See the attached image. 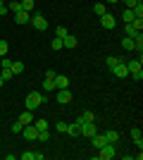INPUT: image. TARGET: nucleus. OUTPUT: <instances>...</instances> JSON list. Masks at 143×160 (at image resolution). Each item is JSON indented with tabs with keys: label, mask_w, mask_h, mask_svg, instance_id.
Returning a JSON list of instances; mask_svg holds the SVG:
<instances>
[{
	"label": "nucleus",
	"mask_w": 143,
	"mask_h": 160,
	"mask_svg": "<svg viewBox=\"0 0 143 160\" xmlns=\"http://www.w3.org/2000/svg\"><path fill=\"white\" fill-rule=\"evenodd\" d=\"M45 100H48V96L38 93V91H31V93H29L26 98H24V108H26V110H31V112H34L36 108H38V105H43Z\"/></svg>",
	"instance_id": "nucleus-1"
},
{
	"label": "nucleus",
	"mask_w": 143,
	"mask_h": 160,
	"mask_svg": "<svg viewBox=\"0 0 143 160\" xmlns=\"http://www.w3.org/2000/svg\"><path fill=\"white\" fill-rule=\"evenodd\" d=\"M100 151V160H110L117 155V143H105L102 148H98Z\"/></svg>",
	"instance_id": "nucleus-2"
},
{
	"label": "nucleus",
	"mask_w": 143,
	"mask_h": 160,
	"mask_svg": "<svg viewBox=\"0 0 143 160\" xmlns=\"http://www.w3.org/2000/svg\"><path fill=\"white\" fill-rule=\"evenodd\" d=\"M100 27L107 29V31H110V29H115L117 27V17H115V14H110V12H105L100 17Z\"/></svg>",
	"instance_id": "nucleus-3"
},
{
	"label": "nucleus",
	"mask_w": 143,
	"mask_h": 160,
	"mask_svg": "<svg viewBox=\"0 0 143 160\" xmlns=\"http://www.w3.org/2000/svg\"><path fill=\"white\" fill-rule=\"evenodd\" d=\"M110 72L115 74V77H119V79H124V77H129V69H126V62H117L115 67H110Z\"/></svg>",
	"instance_id": "nucleus-4"
},
{
	"label": "nucleus",
	"mask_w": 143,
	"mask_h": 160,
	"mask_svg": "<svg viewBox=\"0 0 143 160\" xmlns=\"http://www.w3.org/2000/svg\"><path fill=\"white\" fill-rule=\"evenodd\" d=\"M55 98H57L60 105H69V103H72V93H69V88H57V96H55Z\"/></svg>",
	"instance_id": "nucleus-5"
},
{
	"label": "nucleus",
	"mask_w": 143,
	"mask_h": 160,
	"mask_svg": "<svg viewBox=\"0 0 143 160\" xmlns=\"http://www.w3.org/2000/svg\"><path fill=\"white\" fill-rule=\"evenodd\" d=\"M21 134H24V139H26V141H36V139H38V129H36L34 124H24Z\"/></svg>",
	"instance_id": "nucleus-6"
},
{
	"label": "nucleus",
	"mask_w": 143,
	"mask_h": 160,
	"mask_svg": "<svg viewBox=\"0 0 143 160\" xmlns=\"http://www.w3.org/2000/svg\"><path fill=\"white\" fill-rule=\"evenodd\" d=\"M31 24H34V29H38V31H45L48 29V19L43 14H34V17H31Z\"/></svg>",
	"instance_id": "nucleus-7"
},
{
	"label": "nucleus",
	"mask_w": 143,
	"mask_h": 160,
	"mask_svg": "<svg viewBox=\"0 0 143 160\" xmlns=\"http://www.w3.org/2000/svg\"><path fill=\"white\" fill-rule=\"evenodd\" d=\"M14 22H17V24H29V22H31V12H26V10L17 12L14 14Z\"/></svg>",
	"instance_id": "nucleus-8"
},
{
	"label": "nucleus",
	"mask_w": 143,
	"mask_h": 160,
	"mask_svg": "<svg viewBox=\"0 0 143 160\" xmlns=\"http://www.w3.org/2000/svg\"><path fill=\"white\" fill-rule=\"evenodd\" d=\"M131 139H134V143H136V146H138V151H141V148H143V132H141V129H131Z\"/></svg>",
	"instance_id": "nucleus-9"
},
{
	"label": "nucleus",
	"mask_w": 143,
	"mask_h": 160,
	"mask_svg": "<svg viewBox=\"0 0 143 160\" xmlns=\"http://www.w3.org/2000/svg\"><path fill=\"white\" fill-rule=\"evenodd\" d=\"M76 43H79V41H76V36H72V33H67V36L62 38V48H69V50L76 48Z\"/></svg>",
	"instance_id": "nucleus-10"
},
{
	"label": "nucleus",
	"mask_w": 143,
	"mask_h": 160,
	"mask_svg": "<svg viewBox=\"0 0 143 160\" xmlns=\"http://www.w3.org/2000/svg\"><path fill=\"white\" fill-rule=\"evenodd\" d=\"M91 141H93V146H95V148H102L105 143H107L105 134H93V136H91Z\"/></svg>",
	"instance_id": "nucleus-11"
},
{
	"label": "nucleus",
	"mask_w": 143,
	"mask_h": 160,
	"mask_svg": "<svg viewBox=\"0 0 143 160\" xmlns=\"http://www.w3.org/2000/svg\"><path fill=\"white\" fill-rule=\"evenodd\" d=\"M55 88H69V79L62 74H55Z\"/></svg>",
	"instance_id": "nucleus-12"
},
{
	"label": "nucleus",
	"mask_w": 143,
	"mask_h": 160,
	"mask_svg": "<svg viewBox=\"0 0 143 160\" xmlns=\"http://www.w3.org/2000/svg\"><path fill=\"white\" fill-rule=\"evenodd\" d=\"M126 69H129V74L143 69V67H141V58H138V60H129V62H126Z\"/></svg>",
	"instance_id": "nucleus-13"
},
{
	"label": "nucleus",
	"mask_w": 143,
	"mask_h": 160,
	"mask_svg": "<svg viewBox=\"0 0 143 160\" xmlns=\"http://www.w3.org/2000/svg\"><path fill=\"white\" fill-rule=\"evenodd\" d=\"M122 19H124V24H131V22L136 19V14H134V10H129V7H126V10L122 12Z\"/></svg>",
	"instance_id": "nucleus-14"
},
{
	"label": "nucleus",
	"mask_w": 143,
	"mask_h": 160,
	"mask_svg": "<svg viewBox=\"0 0 143 160\" xmlns=\"http://www.w3.org/2000/svg\"><path fill=\"white\" fill-rule=\"evenodd\" d=\"M19 122H21V124H31V122H34V115H31V110H24V112L19 115Z\"/></svg>",
	"instance_id": "nucleus-15"
},
{
	"label": "nucleus",
	"mask_w": 143,
	"mask_h": 160,
	"mask_svg": "<svg viewBox=\"0 0 143 160\" xmlns=\"http://www.w3.org/2000/svg\"><path fill=\"white\" fill-rule=\"evenodd\" d=\"M67 134H69V136H81V132H79V124H76V122L67 124Z\"/></svg>",
	"instance_id": "nucleus-16"
},
{
	"label": "nucleus",
	"mask_w": 143,
	"mask_h": 160,
	"mask_svg": "<svg viewBox=\"0 0 143 160\" xmlns=\"http://www.w3.org/2000/svg\"><path fill=\"white\" fill-rule=\"evenodd\" d=\"M93 12L98 14V17H102V14L107 12V7H105V2H95V5H93Z\"/></svg>",
	"instance_id": "nucleus-17"
},
{
	"label": "nucleus",
	"mask_w": 143,
	"mask_h": 160,
	"mask_svg": "<svg viewBox=\"0 0 143 160\" xmlns=\"http://www.w3.org/2000/svg\"><path fill=\"white\" fill-rule=\"evenodd\" d=\"M10 69H12V74L17 77V74L24 72V62H12V65H10Z\"/></svg>",
	"instance_id": "nucleus-18"
},
{
	"label": "nucleus",
	"mask_w": 143,
	"mask_h": 160,
	"mask_svg": "<svg viewBox=\"0 0 143 160\" xmlns=\"http://www.w3.org/2000/svg\"><path fill=\"white\" fill-rule=\"evenodd\" d=\"M43 91H57L55 88V79H45L43 77Z\"/></svg>",
	"instance_id": "nucleus-19"
},
{
	"label": "nucleus",
	"mask_w": 143,
	"mask_h": 160,
	"mask_svg": "<svg viewBox=\"0 0 143 160\" xmlns=\"http://www.w3.org/2000/svg\"><path fill=\"white\" fill-rule=\"evenodd\" d=\"M124 33H126V36H129V38H134V36H138V29H134V24H126V27H124Z\"/></svg>",
	"instance_id": "nucleus-20"
},
{
	"label": "nucleus",
	"mask_w": 143,
	"mask_h": 160,
	"mask_svg": "<svg viewBox=\"0 0 143 160\" xmlns=\"http://www.w3.org/2000/svg\"><path fill=\"white\" fill-rule=\"evenodd\" d=\"M31 124H34L38 132H48V122H45V120H34Z\"/></svg>",
	"instance_id": "nucleus-21"
},
{
	"label": "nucleus",
	"mask_w": 143,
	"mask_h": 160,
	"mask_svg": "<svg viewBox=\"0 0 143 160\" xmlns=\"http://www.w3.org/2000/svg\"><path fill=\"white\" fill-rule=\"evenodd\" d=\"M105 139H107V143H117V141H119V134L117 132H105Z\"/></svg>",
	"instance_id": "nucleus-22"
},
{
	"label": "nucleus",
	"mask_w": 143,
	"mask_h": 160,
	"mask_svg": "<svg viewBox=\"0 0 143 160\" xmlns=\"http://www.w3.org/2000/svg\"><path fill=\"white\" fill-rule=\"evenodd\" d=\"M134 14H136L138 19H143V0H138L136 5H134Z\"/></svg>",
	"instance_id": "nucleus-23"
},
{
	"label": "nucleus",
	"mask_w": 143,
	"mask_h": 160,
	"mask_svg": "<svg viewBox=\"0 0 143 160\" xmlns=\"http://www.w3.org/2000/svg\"><path fill=\"white\" fill-rule=\"evenodd\" d=\"M36 7V0H21V10H26V12H31Z\"/></svg>",
	"instance_id": "nucleus-24"
},
{
	"label": "nucleus",
	"mask_w": 143,
	"mask_h": 160,
	"mask_svg": "<svg viewBox=\"0 0 143 160\" xmlns=\"http://www.w3.org/2000/svg\"><path fill=\"white\" fill-rule=\"evenodd\" d=\"M122 48H124V50H134V38H129V36L122 38Z\"/></svg>",
	"instance_id": "nucleus-25"
},
{
	"label": "nucleus",
	"mask_w": 143,
	"mask_h": 160,
	"mask_svg": "<svg viewBox=\"0 0 143 160\" xmlns=\"http://www.w3.org/2000/svg\"><path fill=\"white\" fill-rule=\"evenodd\" d=\"M7 53H10V43H7V41H0V58H5Z\"/></svg>",
	"instance_id": "nucleus-26"
},
{
	"label": "nucleus",
	"mask_w": 143,
	"mask_h": 160,
	"mask_svg": "<svg viewBox=\"0 0 143 160\" xmlns=\"http://www.w3.org/2000/svg\"><path fill=\"white\" fill-rule=\"evenodd\" d=\"M79 120H81V122H93V120H95V115L91 112V110H86V112H83L81 117H79Z\"/></svg>",
	"instance_id": "nucleus-27"
},
{
	"label": "nucleus",
	"mask_w": 143,
	"mask_h": 160,
	"mask_svg": "<svg viewBox=\"0 0 143 160\" xmlns=\"http://www.w3.org/2000/svg\"><path fill=\"white\" fill-rule=\"evenodd\" d=\"M0 77H2V81H7V79H12L14 74H12V69H10V67H2V74H0Z\"/></svg>",
	"instance_id": "nucleus-28"
},
{
	"label": "nucleus",
	"mask_w": 143,
	"mask_h": 160,
	"mask_svg": "<svg viewBox=\"0 0 143 160\" xmlns=\"http://www.w3.org/2000/svg\"><path fill=\"white\" fill-rule=\"evenodd\" d=\"M7 10H10V12H21V2H10V5H7Z\"/></svg>",
	"instance_id": "nucleus-29"
},
{
	"label": "nucleus",
	"mask_w": 143,
	"mask_h": 160,
	"mask_svg": "<svg viewBox=\"0 0 143 160\" xmlns=\"http://www.w3.org/2000/svg\"><path fill=\"white\" fill-rule=\"evenodd\" d=\"M50 48H53V50H62V38H60V36H57V38H53Z\"/></svg>",
	"instance_id": "nucleus-30"
},
{
	"label": "nucleus",
	"mask_w": 143,
	"mask_h": 160,
	"mask_svg": "<svg viewBox=\"0 0 143 160\" xmlns=\"http://www.w3.org/2000/svg\"><path fill=\"white\" fill-rule=\"evenodd\" d=\"M19 158H21V160H36V153H34V151H24Z\"/></svg>",
	"instance_id": "nucleus-31"
},
{
	"label": "nucleus",
	"mask_w": 143,
	"mask_h": 160,
	"mask_svg": "<svg viewBox=\"0 0 143 160\" xmlns=\"http://www.w3.org/2000/svg\"><path fill=\"white\" fill-rule=\"evenodd\" d=\"M55 33H57V36H60V38H64V36H67V29H64V27H62V24H60V27H57V29H55Z\"/></svg>",
	"instance_id": "nucleus-32"
},
{
	"label": "nucleus",
	"mask_w": 143,
	"mask_h": 160,
	"mask_svg": "<svg viewBox=\"0 0 143 160\" xmlns=\"http://www.w3.org/2000/svg\"><path fill=\"white\" fill-rule=\"evenodd\" d=\"M21 129H24V124H21V122L17 120V122L12 124V132H14V134H21Z\"/></svg>",
	"instance_id": "nucleus-33"
},
{
	"label": "nucleus",
	"mask_w": 143,
	"mask_h": 160,
	"mask_svg": "<svg viewBox=\"0 0 143 160\" xmlns=\"http://www.w3.org/2000/svg\"><path fill=\"white\" fill-rule=\"evenodd\" d=\"M55 129H57L60 134H67V122H57V127H55Z\"/></svg>",
	"instance_id": "nucleus-34"
},
{
	"label": "nucleus",
	"mask_w": 143,
	"mask_h": 160,
	"mask_svg": "<svg viewBox=\"0 0 143 160\" xmlns=\"http://www.w3.org/2000/svg\"><path fill=\"white\" fill-rule=\"evenodd\" d=\"M117 62H119L117 58H105V65H107V69H110V67H115Z\"/></svg>",
	"instance_id": "nucleus-35"
},
{
	"label": "nucleus",
	"mask_w": 143,
	"mask_h": 160,
	"mask_svg": "<svg viewBox=\"0 0 143 160\" xmlns=\"http://www.w3.org/2000/svg\"><path fill=\"white\" fill-rule=\"evenodd\" d=\"M129 77H134L136 81H141V79H143V69H138V72H131Z\"/></svg>",
	"instance_id": "nucleus-36"
},
{
	"label": "nucleus",
	"mask_w": 143,
	"mask_h": 160,
	"mask_svg": "<svg viewBox=\"0 0 143 160\" xmlns=\"http://www.w3.org/2000/svg\"><path fill=\"white\" fill-rule=\"evenodd\" d=\"M131 24H134V29H138V31H141V29H143V19H138V17H136V19H134V22H131Z\"/></svg>",
	"instance_id": "nucleus-37"
},
{
	"label": "nucleus",
	"mask_w": 143,
	"mask_h": 160,
	"mask_svg": "<svg viewBox=\"0 0 143 160\" xmlns=\"http://www.w3.org/2000/svg\"><path fill=\"white\" fill-rule=\"evenodd\" d=\"M48 139H50V134H48V132H38V139H36V141H48Z\"/></svg>",
	"instance_id": "nucleus-38"
},
{
	"label": "nucleus",
	"mask_w": 143,
	"mask_h": 160,
	"mask_svg": "<svg viewBox=\"0 0 143 160\" xmlns=\"http://www.w3.org/2000/svg\"><path fill=\"white\" fill-rule=\"evenodd\" d=\"M136 2H138V0H124V5L129 7V10H134V5H136Z\"/></svg>",
	"instance_id": "nucleus-39"
},
{
	"label": "nucleus",
	"mask_w": 143,
	"mask_h": 160,
	"mask_svg": "<svg viewBox=\"0 0 143 160\" xmlns=\"http://www.w3.org/2000/svg\"><path fill=\"white\" fill-rule=\"evenodd\" d=\"M2 84H5V81H2V77H0V86H2Z\"/></svg>",
	"instance_id": "nucleus-40"
},
{
	"label": "nucleus",
	"mask_w": 143,
	"mask_h": 160,
	"mask_svg": "<svg viewBox=\"0 0 143 160\" xmlns=\"http://www.w3.org/2000/svg\"><path fill=\"white\" fill-rule=\"evenodd\" d=\"M107 2H119V0H107Z\"/></svg>",
	"instance_id": "nucleus-41"
}]
</instances>
